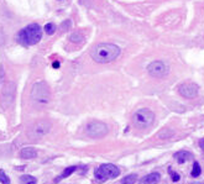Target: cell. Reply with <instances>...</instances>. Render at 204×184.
Returning a JSON list of instances; mask_svg holds the SVG:
<instances>
[{
	"label": "cell",
	"mask_w": 204,
	"mask_h": 184,
	"mask_svg": "<svg viewBox=\"0 0 204 184\" xmlns=\"http://www.w3.org/2000/svg\"><path fill=\"white\" fill-rule=\"evenodd\" d=\"M120 48L113 43H99L91 49V57L98 63H109L116 60Z\"/></svg>",
	"instance_id": "6da1fadb"
},
{
	"label": "cell",
	"mask_w": 204,
	"mask_h": 184,
	"mask_svg": "<svg viewBox=\"0 0 204 184\" xmlns=\"http://www.w3.org/2000/svg\"><path fill=\"white\" fill-rule=\"evenodd\" d=\"M41 37H42V30L38 24H30L18 33L19 42L24 46L36 45L40 42Z\"/></svg>",
	"instance_id": "7a4b0ae2"
},
{
	"label": "cell",
	"mask_w": 204,
	"mask_h": 184,
	"mask_svg": "<svg viewBox=\"0 0 204 184\" xmlns=\"http://www.w3.org/2000/svg\"><path fill=\"white\" fill-rule=\"evenodd\" d=\"M30 96H31L32 103L35 105L45 106L50 103V100H51V91L46 83L37 82L36 84H34V87H32Z\"/></svg>",
	"instance_id": "3957f363"
},
{
	"label": "cell",
	"mask_w": 204,
	"mask_h": 184,
	"mask_svg": "<svg viewBox=\"0 0 204 184\" xmlns=\"http://www.w3.org/2000/svg\"><path fill=\"white\" fill-rule=\"evenodd\" d=\"M51 129H52V122L50 120H38L30 127V130L27 131V136L31 141L41 140L51 131Z\"/></svg>",
	"instance_id": "277c9868"
},
{
	"label": "cell",
	"mask_w": 204,
	"mask_h": 184,
	"mask_svg": "<svg viewBox=\"0 0 204 184\" xmlns=\"http://www.w3.org/2000/svg\"><path fill=\"white\" fill-rule=\"evenodd\" d=\"M120 175V169L116 166H114L111 163H107V164H102L99 168H98L94 173L95 180L98 183H104L109 179H114Z\"/></svg>",
	"instance_id": "5b68a950"
},
{
	"label": "cell",
	"mask_w": 204,
	"mask_h": 184,
	"mask_svg": "<svg viewBox=\"0 0 204 184\" xmlns=\"http://www.w3.org/2000/svg\"><path fill=\"white\" fill-rule=\"evenodd\" d=\"M133 121L135 126L138 129H146L152 125L155 121V114L150 110V109H138V110L134 114Z\"/></svg>",
	"instance_id": "8992f818"
},
{
	"label": "cell",
	"mask_w": 204,
	"mask_h": 184,
	"mask_svg": "<svg viewBox=\"0 0 204 184\" xmlns=\"http://www.w3.org/2000/svg\"><path fill=\"white\" fill-rule=\"evenodd\" d=\"M87 135L92 138H100L108 133V126L102 121H92L87 125Z\"/></svg>",
	"instance_id": "52a82bcc"
},
{
	"label": "cell",
	"mask_w": 204,
	"mask_h": 184,
	"mask_svg": "<svg viewBox=\"0 0 204 184\" xmlns=\"http://www.w3.org/2000/svg\"><path fill=\"white\" fill-rule=\"evenodd\" d=\"M147 71H149L151 77L162 78V77H165L166 74L168 73V67H167L166 63H163L161 61H155V62L149 64Z\"/></svg>",
	"instance_id": "ba28073f"
},
{
	"label": "cell",
	"mask_w": 204,
	"mask_h": 184,
	"mask_svg": "<svg viewBox=\"0 0 204 184\" xmlns=\"http://www.w3.org/2000/svg\"><path fill=\"white\" fill-rule=\"evenodd\" d=\"M178 91L182 96L187 99H193L198 95V85L193 84V83H183L178 87Z\"/></svg>",
	"instance_id": "9c48e42d"
},
{
	"label": "cell",
	"mask_w": 204,
	"mask_h": 184,
	"mask_svg": "<svg viewBox=\"0 0 204 184\" xmlns=\"http://www.w3.org/2000/svg\"><path fill=\"white\" fill-rule=\"evenodd\" d=\"M14 96H15L14 84H7L5 87V89L3 90V94H1V105L4 107L10 106L14 102Z\"/></svg>",
	"instance_id": "30bf717a"
},
{
	"label": "cell",
	"mask_w": 204,
	"mask_h": 184,
	"mask_svg": "<svg viewBox=\"0 0 204 184\" xmlns=\"http://www.w3.org/2000/svg\"><path fill=\"white\" fill-rule=\"evenodd\" d=\"M20 157L24 158V160H34V158L37 157V151L32 147L22 148L21 152H20Z\"/></svg>",
	"instance_id": "8fae6325"
},
{
	"label": "cell",
	"mask_w": 204,
	"mask_h": 184,
	"mask_svg": "<svg viewBox=\"0 0 204 184\" xmlns=\"http://www.w3.org/2000/svg\"><path fill=\"white\" fill-rule=\"evenodd\" d=\"M175 158H176V161L179 164H182V163H186L187 161L191 160V158H192V153L188 152V151H184V149H182V151H178V152L175 153Z\"/></svg>",
	"instance_id": "7c38bea8"
},
{
	"label": "cell",
	"mask_w": 204,
	"mask_h": 184,
	"mask_svg": "<svg viewBox=\"0 0 204 184\" xmlns=\"http://www.w3.org/2000/svg\"><path fill=\"white\" fill-rule=\"evenodd\" d=\"M160 178H161V175L157 172H153V173H150V174L146 175V177L141 180L140 184H156L160 182Z\"/></svg>",
	"instance_id": "4fadbf2b"
},
{
	"label": "cell",
	"mask_w": 204,
	"mask_h": 184,
	"mask_svg": "<svg viewBox=\"0 0 204 184\" xmlns=\"http://www.w3.org/2000/svg\"><path fill=\"white\" fill-rule=\"evenodd\" d=\"M77 171V167L76 166H72V167H68V168H66L63 172H62V174L61 175H58V177L56 178V183H60L62 179H64V178H67V177H69V175L72 174V173H74Z\"/></svg>",
	"instance_id": "5bb4252c"
},
{
	"label": "cell",
	"mask_w": 204,
	"mask_h": 184,
	"mask_svg": "<svg viewBox=\"0 0 204 184\" xmlns=\"http://www.w3.org/2000/svg\"><path fill=\"white\" fill-rule=\"evenodd\" d=\"M21 184H36L37 183V179L35 177H32V175H22L21 179H20Z\"/></svg>",
	"instance_id": "9a60e30c"
},
{
	"label": "cell",
	"mask_w": 204,
	"mask_h": 184,
	"mask_svg": "<svg viewBox=\"0 0 204 184\" xmlns=\"http://www.w3.org/2000/svg\"><path fill=\"white\" fill-rule=\"evenodd\" d=\"M200 173H202V169H200L199 163H198V162H194V163H193V169H192V172H191V175H192L193 178H195V177H199Z\"/></svg>",
	"instance_id": "2e32d148"
},
{
	"label": "cell",
	"mask_w": 204,
	"mask_h": 184,
	"mask_svg": "<svg viewBox=\"0 0 204 184\" xmlns=\"http://www.w3.org/2000/svg\"><path fill=\"white\" fill-rule=\"evenodd\" d=\"M137 180V175L136 174H130L127 177H125L121 180V184H135Z\"/></svg>",
	"instance_id": "e0dca14e"
},
{
	"label": "cell",
	"mask_w": 204,
	"mask_h": 184,
	"mask_svg": "<svg viewBox=\"0 0 204 184\" xmlns=\"http://www.w3.org/2000/svg\"><path fill=\"white\" fill-rule=\"evenodd\" d=\"M69 40L72 41V42L78 43V42H80V41L83 40V35H82L80 32H74V33H73V35L69 37Z\"/></svg>",
	"instance_id": "ac0fdd59"
},
{
	"label": "cell",
	"mask_w": 204,
	"mask_h": 184,
	"mask_svg": "<svg viewBox=\"0 0 204 184\" xmlns=\"http://www.w3.org/2000/svg\"><path fill=\"white\" fill-rule=\"evenodd\" d=\"M0 183L1 184H10V178L6 175V173L0 169Z\"/></svg>",
	"instance_id": "d6986e66"
},
{
	"label": "cell",
	"mask_w": 204,
	"mask_h": 184,
	"mask_svg": "<svg viewBox=\"0 0 204 184\" xmlns=\"http://www.w3.org/2000/svg\"><path fill=\"white\" fill-rule=\"evenodd\" d=\"M45 31H46V33H48V35H52V33L56 31V26L52 22H50V24H47L45 26Z\"/></svg>",
	"instance_id": "ffe728a7"
},
{
	"label": "cell",
	"mask_w": 204,
	"mask_h": 184,
	"mask_svg": "<svg viewBox=\"0 0 204 184\" xmlns=\"http://www.w3.org/2000/svg\"><path fill=\"white\" fill-rule=\"evenodd\" d=\"M169 175H171V179L173 182H179V179H181V175H179L177 172H173L172 169H169Z\"/></svg>",
	"instance_id": "44dd1931"
},
{
	"label": "cell",
	"mask_w": 204,
	"mask_h": 184,
	"mask_svg": "<svg viewBox=\"0 0 204 184\" xmlns=\"http://www.w3.org/2000/svg\"><path fill=\"white\" fill-rule=\"evenodd\" d=\"M199 147L202 148V151L204 152V138H202V140L199 141Z\"/></svg>",
	"instance_id": "7402d4cb"
},
{
	"label": "cell",
	"mask_w": 204,
	"mask_h": 184,
	"mask_svg": "<svg viewBox=\"0 0 204 184\" xmlns=\"http://www.w3.org/2000/svg\"><path fill=\"white\" fill-rule=\"evenodd\" d=\"M53 67H54V68H57V67H60V63H58V62H54V63H53Z\"/></svg>",
	"instance_id": "603a6c76"
}]
</instances>
